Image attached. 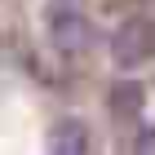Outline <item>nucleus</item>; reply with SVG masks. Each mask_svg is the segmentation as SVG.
I'll return each instance as SVG.
<instances>
[{
  "mask_svg": "<svg viewBox=\"0 0 155 155\" xmlns=\"http://www.w3.org/2000/svg\"><path fill=\"white\" fill-rule=\"evenodd\" d=\"M45 27H49V45L58 53H84L93 45V22H89L84 0H49Z\"/></svg>",
  "mask_w": 155,
  "mask_h": 155,
  "instance_id": "obj_1",
  "label": "nucleus"
},
{
  "mask_svg": "<svg viewBox=\"0 0 155 155\" xmlns=\"http://www.w3.org/2000/svg\"><path fill=\"white\" fill-rule=\"evenodd\" d=\"M146 58H155V22L146 18H124L111 36V62L120 71H133L142 67Z\"/></svg>",
  "mask_w": 155,
  "mask_h": 155,
  "instance_id": "obj_2",
  "label": "nucleus"
},
{
  "mask_svg": "<svg viewBox=\"0 0 155 155\" xmlns=\"http://www.w3.org/2000/svg\"><path fill=\"white\" fill-rule=\"evenodd\" d=\"M45 155H89V129L80 120H58L45 137Z\"/></svg>",
  "mask_w": 155,
  "mask_h": 155,
  "instance_id": "obj_3",
  "label": "nucleus"
},
{
  "mask_svg": "<svg viewBox=\"0 0 155 155\" xmlns=\"http://www.w3.org/2000/svg\"><path fill=\"white\" fill-rule=\"evenodd\" d=\"M142 102H146V93H142L137 80H115V84H111V111H115L120 120L142 115Z\"/></svg>",
  "mask_w": 155,
  "mask_h": 155,
  "instance_id": "obj_4",
  "label": "nucleus"
},
{
  "mask_svg": "<svg viewBox=\"0 0 155 155\" xmlns=\"http://www.w3.org/2000/svg\"><path fill=\"white\" fill-rule=\"evenodd\" d=\"M133 155H155V124L137 129V137H133Z\"/></svg>",
  "mask_w": 155,
  "mask_h": 155,
  "instance_id": "obj_5",
  "label": "nucleus"
}]
</instances>
